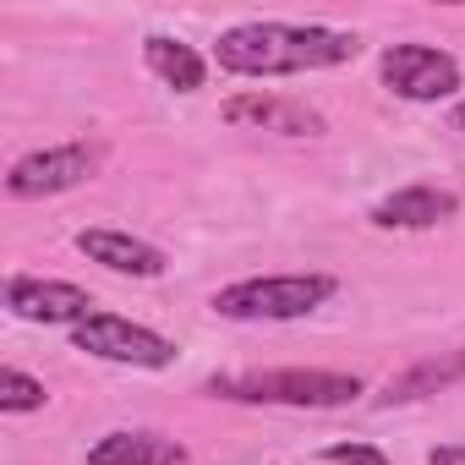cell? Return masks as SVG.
I'll use <instances>...</instances> for the list:
<instances>
[{
    "label": "cell",
    "instance_id": "7a4b0ae2",
    "mask_svg": "<svg viewBox=\"0 0 465 465\" xmlns=\"http://www.w3.org/2000/svg\"><path fill=\"white\" fill-rule=\"evenodd\" d=\"M208 394L219 400H242V405H302V411H329L351 405L361 394L356 372H323V367H274V372H236V378H213Z\"/></svg>",
    "mask_w": 465,
    "mask_h": 465
},
{
    "label": "cell",
    "instance_id": "7c38bea8",
    "mask_svg": "<svg viewBox=\"0 0 465 465\" xmlns=\"http://www.w3.org/2000/svg\"><path fill=\"white\" fill-rule=\"evenodd\" d=\"M143 61H148V72H153L164 88H175V94H197V88L208 83V66H203V55H197L192 45L170 39V34H153V39H143Z\"/></svg>",
    "mask_w": 465,
    "mask_h": 465
},
{
    "label": "cell",
    "instance_id": "3957f363",
    "mask_svg": "<svg viewBox=\"0 0 465 465\" xmlns=\"http://www.w3.org/2000/svg\"><path fill=\"white\" fill-rule=\"evenodd\" d=\"M334 274H263V280H236L213 296L219 318H236V323H291L318 312L334 296Z\"/></svg>",
    "mask_w": 465,
    "mask_h": 465
},
{
    "label": "cell",
    "instance_id": "2e32d148",
    "mask_svg": "<svg viewBox=\"0 0 465 465\" xmlns=\"http://www.w3.org/2000/svg\"><path fill=\"white\" fill-rule=\"evenodd\" d=\"M427 465H465V449H432Z\"/></svg>",
    "mask_w": 465,
    "mask_h": 465
},
{
    "label": "cell",
    "instance_id": "277c9868",
    "mask_svg": "<svg viewBox=\"0 0 465 465\" xmlns=\"http://www.w3.org/2000/svg\"><path fill=\"white\" fill-rule=\"evenodd\" d=\"M72 345L88 351V356H99V361L148 367V372L175 361V345H170L164 334H153V329H143V323H132V318H115V312H94V318H83V323L72 329Z\"/></svg>",
    "mask_w": 465,
    "mask_h": 465
},
{
    "label": "cell",
    "instance_id": "52a82bcc",
    "mask_svg": "<svg viewBox=\"0 0 465 465\" xmlns=\"http://www.w3.org/2000/svg\"><path fill=\"white\" fill-rule=\"evenodd\" d=\"M6 307L23 318V323H83L94 318V296L83 285H66V280H34V274H17L6 280Z\"/></svg>",
    "mask_w": 465,
    "mask_h": 465
},
{
    "label": "cell",
    "instance_id": "5bb4252c",
    "mask_svg": "<svg viewBox=\"0 0 465 465\" xmlns=\"http://www.w3.org/2000/svg\"><path fill=\"white\" fill-rule=\"evenodd\" d=\"M45 383L34 378V372H23V367H6L0 372V411L6 416H23V411H45Z\"/></svg>",
    "mask_w": 465,
    "mask_h": 465
},
{
    "label": "cell",
    "instance_id": "9c48e42d",
    "mask_svg": "<svg viewBox=\"0 0 465 465\" xmlns=\"http://www.w3.org/2000/svg\"><path fill=\"white\" fill-rule=\"evenodd\" d=\"M77 252L88 263H104L110 274H132V280H159L164 274V252L153 242H137L126 230H83Z\"/></svg>",
    "mask_w": 465,
    "mask_h": 465
},
{
    "label": "cell",
    "instance_id": "e0dca14e",
    "mask_svg": "<svg viewBox=\"0 0 465 465\" xmlns=\"http://www.w3.org/2000/svg\"><path fill=\"white\" fill-rule=\"evenodd\" d=\"M454 126H460V132H465V99H460V110H454Z\"/></svg>",
    "mask_w": 465,
    "mask_h": 465
},
{
    "label": "cell",
    "instance_id": "8992f818",
    "mask_svg": "<svg viewBox=\"0 0 465 465\" xmlns=\"http://www.w3.org/2000/svg\"><path fill=\"white\" fill-rule=\"evenodd\" d=\"M378 72H383V88L411 104H438L460 88V61L432 45H389Z\"/></svg>",
    "mask_w": 465,
    "mask_h": 465
},
{
    "label": "cell",
    "instance_id": "6da1fadb",
    "mask_svg": "<svg viewBox=\"0 0 465 465\" xmlns=\"http://www.w3.org/2000/svg\"><path fill=\"white\" fill-rule=\"evenodd\" d=\"M356 50H361L356 34L323 23H242L219 34L213 61L236 77H296V72L345 66Z\"/></svg>",
    "mask_w": 465,
    "mask_h": 465
},
{
    "label": "cell",
    "instance_id": "30bf717a",
    "mask_svg": "<svg viewBox=\"0 0 465 465\" xmlns=\"http://www.w3.org/2000/svg\"><path fill=\"white\" fill-rule=\"evenodd\" d=\"M460 197L443 186H400L383 203H372V224L378 230H432L443 219H454Z\"/></svg>",
    "mask_w": 465,
    "mask_h": 465
},
{
    "label": "cell",
    "instance_id": "8fae6325",
    "mask_svg": "<svg viewBox=\"0 0 465 465\" xmlns=\"http://www.w3.org/2000/svg\"><path fill=\"white\" fill-rule=\"evenodd\" d=\"M88 465H186V443L164 438V432H104L88 449Z\"/></svg>",
    "mask_w": 465,
    "mask_h": 465
},
{
    "label": "cell",
    "instance_id": "ba28073f",
    "mask_svg": "<svg viewBox=\"0 0 465 465\" xmlns=\"http://www.w3.org/2000/svg\"><path fill=\"white\" fill-rule=\"evenodd\" d=\"M224 121L230 126H252V132H280V137H318L323 132V115L307 110L302 99H285V94H236L224 104Z\"/></svg>",
    "mask_w": 465,
    "mask_h": 465
},
{
    "label": "cell",
    "instance_id": "5b68a950",
    "mask_svg": "<svg viewBox=\"0 0 465 465\" xmlns=\"http://www.w3.org/2000/svg\"><path fill=\"white\" fill-rule=\"evenodd\" d=\"M104 148L99 143H61V148H39L28 159H17L6 170V192L17 203H34V197H55V192H72L83 186L94 170H99Z\"/></svg>",
    "mask_w": 465,
    "mask_h": 465
},
{
    "label": "cell",
    "instance_id": "4fadbf2b",
    "mask_svg": "<svg viewBox=\"0 0 465 465\" xmlns=\"http://www.w3.org/2000/svg\"><path fill=\"white\" fill-rule=\"evenodd\" d=\"M454 378H465V351H454V356H443V361H421V367H411V372L389 378L383 405H405V400L438 394V389H443V383H454Z\"/></svg>",
    "mask_w": 465,
    "mask_h": 465
},
{
    "label": "cell",
    "instance_id": "9a60e30c",
    "mask_svg": "<svg viewBox=\"0 0 465 465\" xmlns=\"http://www.w3.org/2000/svg\"><path fill=\"white\" fill-rule=\"evenodd\" d=\"M329 460L334 465H389L372 443H329Z\"/></svg>",
    "mask_w": 465,
    "mask_h": 465
}]
</instances>
